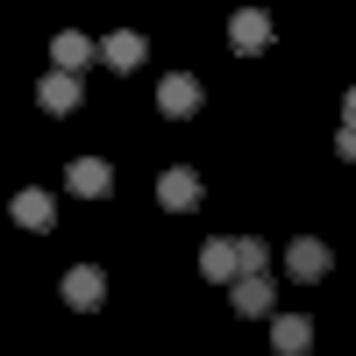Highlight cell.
I'll return each mask as SVG.
<instances>
[{"mask_svg": "<svg viewBox=\"0 0 356 356\" xmlns=\"http://www.w3.org/2000/svg\"><path fill=\"white\" fill-rule=\"evenodd\" d=\"M335 271V250L321 243V235H300V243L285 250V278H300V285H314V278H328Z\"/></svg>", "mask_w": 356, "mask_h": 356, "instance_id": "obj_1", "label": "cell"}, {"mask_svg": "<svg viewBox=\"0 0 356 356\" xmlns=\"http://www.w3.org/2000/svg\"><path fill=\"white\" fill-rule=\"evenodd\" d=\"M200 278H221V285L243 278V250H235V235H207V243H200Z\"/></svg>", "mask_w": 356, "mask_h": 356, "instance_id": "obj_2", "label": "cell"}, {"mask_svg": "<svg viewBox=\"0 0 356 356\" xmlns=\"http://www.w3.org/2000/svg\"><path fill=\"white\" fill-rule=\"evenodd\" d=\"M228 50H235V57H257V50H271V15H264V8H243V15L228 22Z\"/></svg>", "mask_w": 356, "mask_h": 356, "instance_id": "obj_3", "label": "cell"}, {"mask_svg": "<svg viewBox=\"0 0 356 356\" xmlns=\"http://www.w3.org/2000/svg\"><path fill=\"white\" fill-rule=\"evenodd\" d=\"M100 300H107V271H100V264H72V271H65V307L93 314Z\"/></svg>", "mask_w": 356, "mask_h": 356, "instance_id": "obj_4", "label": "cell"}, {"mask_svg": "<svg viewBox=\"0 0 356 356\" xmlns=\"http://www.w3.org/2000/svg\"><path fill=\"white\" fill-rule=\"evenodd\" d=\"M157 207H171V214H193V207H200V171L171 164V171L157 178Z\"/></svg>", "mask_w": 356, "mask_h": 356, "instance_id": "obj_5", "label": "cell"}, {"mask_svg": "<svg viewBox=\"0 0 356 356\" xmlns=\"http://www.w3.org/2000/svg\"><path fill=\"white\" fill-rule=\"evenodd\" d=\"M65 186H72L79 200H100V193H114V164H107V157H72Z\"/></svg>", "mask_w": 356, "mask_h": 356, "instance_id": "obj_6", "label": "cell"}, {"mask_svg": "<svg viewBox=\"0 0 356 356\" xmlns=\"http://www.w3.org/2000/svg\"><path fill=\"white\" fill-rule=\"evenodd\" d=\"M93 57H100V43H86L79 36V29H65V36H50V72H86V65H93Z\"/></svg>", "mask_w": 356, "mask_h": 356, "instance_id": "obj_7", "label": "cell"}, {"mask_svg": "<svg viewBox=\"0 0 356 356\" xmlns=\"http://www.w3.org/2000/svg\"><path fill=\"white\" fill-rule=\"evenodd\" d=\"M8 214H15L22 228H36V235H43V228H57V200H50V193H36V186H22V193L8 200Z\"/></svg>", "mask_w": 356, "mask_h": 356, "instance_id": "obj_8", "label": "cell"}, {"mask_svg": "<svg viewBox=\"0 0 356 356\" xmlns=\"http://www.w3.org/2000/svg\"><path fill=\"white\" fill-rule=\"evenodd\" d=\"M271 300H278L271 271H264V278H235V285H228V307H235V314H250V321H257V314H271Z\"/></svg>", "mask_w": 356, "mask_h": 356, "instance_id": "obj_9", "label": "cell"}, {"mask_svg": "<svg viewBox=\"0 0 356 356\" xmlns=\"http://www.w3.org/2000/svg\"><path fill=\"white\" fill-rule=\"evenodd\" d=\"M157 107L171 114V122H186V114L200 107V79H193V72H171V79L157 86Z\"/></svg>", "mask_w": 356, "mask_h": 356, "instance_id": "obj_10", "label": "cell"}, {"mask_svg": "<svg viewBox=\"0 0 356 356\" xmlns=\"http://www.w3.org/2000/svg\"><path fill=\"white\" fill-rule=\"evenodd\" d=\"M36 100H43V114H72V107H79V79H72V72H43Z\"/></svg>", "mask_w": 356, "mask_h": 356, "instance_id": "obj_11", "label": "cell"}, {"mask_svg": "<svg viewBox=\"0 0 356 356\" xmlns=\"http://www.w3.org/2000/svg\"><path fill=\"white\" fill-rule=\"evenodd\" d=\"M307 342H314L307 314H278V321H271V349H278V356H307Z\"/></svg>", "mask_w": 356, "mask_h": 356, "instance_id": "obj_12", "label": "cell"}, {"mask_svg": "<svg viewBox=\"0 0 356 356\" xmlns=\"http://www.w3.org/2000/svg\"><path fill=\"white\" fill-rule=\"evenodd\" d=\"M100 65H114V72H136V65H143V36H136V29H114V36L100 43Z\"/></svg>", "mask_w": 356, "mask_h": 356, "instance_id": "obj_13", "label": "cell"}, {"mask_svg": "<svg viewBox=\"0 0 356 356\" xmlns=\"http://www.w3.org/2000/svg\"><path fill=\"white\" fill-rule=\"evenodd\" d=\"M235 250H243V278H264V264H271V243H264V235H235Z\"/></svg>", "mask_w": 356, "mask_h": 356, "instance_id": "obj_14", "label": "cell"}, {"mask_svg": "<svg viewBox=\"0 0 356 356\" xmlns=\"http://www.w3.org/2000/svg\"><path fill=\"white\" fill-rule=\"evenodd\" d=\"M335 157H342V164H356V129H335Z\"/></svg>", "mask_w": 356, "mask_h": 356, "instance_id": "obj_15", "label": "cell"}, {"mask_svg": "<svg viewBox=\"0 0 356 356\" xmlns=\"http://www.w3.org/2000/svg\"><path fill=\"white\" fill-rule=\"evenodd\" d=\"M342 129H356V86H349V100H342Z\"/></svg>", "mask_w": 356, "mask_h": 356, "instance_id": "obj_16", "label": "cell"}]
</instances>
